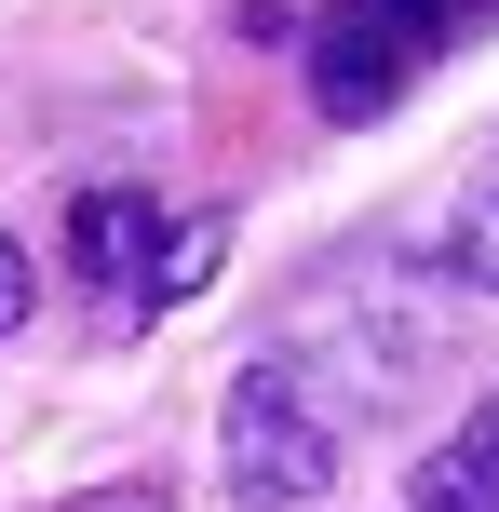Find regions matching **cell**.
<instances>
[{
	"label": "cell",
	"instance_id": "1",
	"mask_svg": "<svg viewBox=\"0 0 499 512\" xmlns=\"http://www.w3.org/2000/svg\"><path fill=\"white\" fill-rule=\"evenodd\" d=\"M216 216L203 203H162V189H81L68 203V283L81 297H108L122 324H149V310H176L189 283L216 270Z\"/></svg>",
	"mask_w": 499,
	"mask_h": 512
},
{
	"label": "cell",
	"instance_id": "2",
	"mask_svg": "<svg viewBox=\"0 0 499 512\" xmlns=\"http://www.w3.org/2000/svg\"><path fill=\"white\" fill-rule=\"evenodd\" d=\"M216 472H230V499L257 512H311L338 486V405L311 391V364H243L230 378V418H216Z\"/></svg>",
	"mask_w": 499,
	"mask_h": 512
},
{
	"label": "cell",
	"instance_id": "3",
	"mask_svg": "<svg viewBox=\"0 0 499 512\" xmlns=\"http://www.w3.org/2000/svg\"><path fill=\"white\" fill-rule=\"evenodd\" d=\"M432 41H446V14H432V0H338V14H324V41H311V95L338 108V122H378V108L419 81Z\"/></svg>",
	"mask_w": 499,
	"mask_h": 512
},
{
	"label": "cell",
	"instance_id": "4",
	"mask_svg": "<svg viewBox=\"0 0 499 512\" xmlns=\"http://www.w3.org/2000/svg\"><path fill=\"white\" fill-rule=\"evenodd\" d=\"M405 512H499V391L473 405V432H446L419 459V486H405Z\"/></svg>",
	"mask_w": 499,
	"mask_h": 512
},
{
	"label": "cell",
	"instance_id": "5",
	"mask_svg": "<svg viewBox=\"0 0 499 512\" xmlns=\"http://www.w3.org/2000/svg\"><path fill=\"white\" fill-rule=\"evenodd\" d=\"M446 256H459V283H486V297H499V149H486V176H473V203L446 216Z\"/></svg>",
	"mask_w": 499,
	"mask_h": 512
},
{
	"label": "cell",
	"instance_id": "6",
	"mask_svg": "<svg viewBox=\"0 0 499 512\" xmlns=\"http://www.w3.org/2000/svg\"><path fill=\"white\" fill-rule=\"evenodd\" d=\"M27 310H41V270H27V243H0V337H14Z\"/></svg>",
	"mask_w": 499,
	"mask_h": 512
}]
</instances>
